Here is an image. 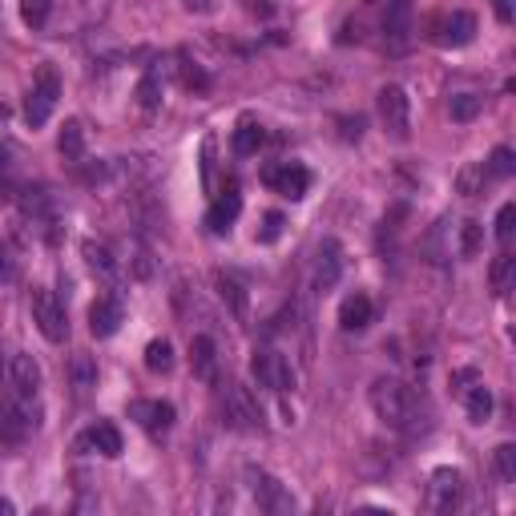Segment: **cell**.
I'll return each mask as SVG.
<instances>
[{"label":"cell","instance_id":"6da1fadb","mask_svg":"<svg viewBox=\"0 0 516 516\" xmlns=\"http://www.w3.org/2000/svg\"><path fill=\"white\" fill-rule=\"evenodd\" d=\"M367 400H372V411L383 419L387 428H395V432H411V419H416V395H411L408 383L380 375V380L372 383V392H367Z\"/></svg>","mask_w":516,"mask_h":516},{"label":"cell","instance_id":"7a4b0ae2","mask_svg":"<svg viewBox=\"0 0 516 516\" xmlns=\"http://www.w3.org/2000/svg\"><path fill=\"white\" fill-rule=\"evenodd\" d=\"M57 97H61V77H57L53 65H41L37 81H32L29 97H24V117H29V125H45L49 114L57 109Z\"/></svg>","mask_w":516,"mask_h":516},{"label":"cell","instance_id":"3957f363","mask_svg":"<svg viewBox=\"0 0 516 516\" xmlns=\"http://www.w3.org/2000/svg\"><path fill=\"white\" fill-rule=\"evenodd\" d=\"M222 419H226L235 432H258V428H263V411H258L251 387L226 383V392H222Z\"/></svg>","mask_w":516,"mask_h":516},{"label":"cell","instance_id":"277c9868","mask_svg":"<svg viewBox=\"0 0 516 516\" xmlns=\"http://www.w3.org/2000/svg\"><path fill=\"white\" fill-rule=\"evenodd\" d=\"M428 37H432L440 49H460L476 37V16L464 13V8L440 13V16H432V24H428Z\"/></svg>","mask_w":516,"mask_h":516},{"label":"cell","instance_id":"5b68a950","mask_svg":"<svg viewBox=\"0 0 516 516\" xmlns=\"http://www.w3.org/2000/svg\"><path fill=\"white\" fill-rule=\"evenodd\" d=\"M380 122L395 142H408L411 137V101L400 85H383L380 89Z\"/></svg>","mask_w":516,"mask_h":516},{"label":"cell","instance_id":"8992f818","mask_svg":"<svg viewBox=\"0 0 516 516\" xmlns=\"http://www.w3.org/2000/svg\"><path fill=\"white\" fill-rule=\"evenodd\" d=\"M29 307H32V323L41 327V335H45L49 343H65V335H69V319H65V307L57 303L53 290H45V287L32 290Z\"/></svg>","mask_w":516,"mask_h":516},{"label":"cell","instance_id":"52a82bcc","mask_svg":"<svg viewBox=\"0 0 516 516\" xmlns=\"http://www.w3.org/2000/svg\"><path fill=\"white\" fill-rule=\"evenodd\" d=\"M246 480H251V496H254V504H258L263 512H295V501H290V493L271 476V472L246 468Z\"/></svg>","mask_w":516,"mask_h":516},{"label":"cell","instance_id":"ba28073f","mask_svg":"<svg viewBox=\"0 0 516 516\" xmlns=\"http://www.w3.org/2000/svg\"><path fill=\"white\" fill-rule=\"evenodd\" d=\"M251 372H254V380L263 387H271V392H295V372H290L287 355H279V351H258Z\"/></svg>","mask_w":516,"mask_h":516},{"label":"cell","instance_id":"9c48e42d","mask_svg":"<svg viewBox=\"0 0 516 516\" xmlns=\"http://www.w3.org/2000/svg\"><path fill=\"white\" fill-rule=\"evenodd\" d=\"M32 424H37V419L29 416L21 395H16V400H0V444H5V448L24 444V436L32 432Z\"/></svg>","mask_w":516,"mask_h":516},{"label":"cell","instance_id":"30bf717a","mask_svg":"<svg viewBox=\"0 0 516 516\" xmlns=\"http://www.w3.org/2000/svg\"><path fill=\"white\" fill-rule=\"evenodd\" d=\"M263 182L271 186L274 194L282 198H307V186H311V174H307L303 166H295V161H282V166H266L263 170Z\"/></svg>","mask_w":516,"mask_h":516},{"label":"cell","instance_id":"8fae6325","mask_svg":"<svg viewBox=\"0 0 516 516\" xmlns=\"http://www.w3.org/2000/svg\"><path fill=\"white\" fill-rule=\"evenodd\" d=\"M460 488H464L460 472L456 468H436L432 480H428V509L440 512V516L452 512L456 504H460Z\"/></svg>","mask_w":516,"mask_h":516},{"label":"cell","instance_id":"7c38bea8","mask_svg":"<svg viewBox=\"0 0 516 516\" xmlns=\"http://www.w3.org/2000/svg\"><path fill=\"white\" fill-rule=\"evenodd\" d=\"M8 387H13V395H21V400H37V392H41L37 359L24 355V351H16V355L8 359Z\"/></svg>","mask_w":516,"mask_h":516},{"label":"cell","instance_id":"4fadbf2b","mask_svg":"<svg viewBox=\"0 0 516 516\" xmlns=\"http://www.w3.org/2000/svg\"><path fill=\"white\" fill-rule=\"evenodd\" d=\"M129 416H134L150 436H161V432H170V424H174V403H166V400H134V403H129Z\"/></svg>","mask_w":516,"mask_h":516},{"label":"cell","instance_id":"5bb4252c","mask_svg":"<svg viewBox=\"0 0 516 516\" xmlns=\"http://www.w3.org/2000/svg\"><path fill=\"white\" fill-rule=\"evenodd\" d=\"M238 210H243V194H238V182H230L226 190H222L218 198H214L210 214H206V226L214 230V235H226L230 222L238 218Z\"/></svg>","mask_w":516,"mask_h":516},{"label":"cell","instance_id":"9a60e30c","mask_svg":"<svg viewBox=\"0 0 516 516\" xmlns=\"http://www.w3.org/2000/svg\"><path fill=\"white\" fill-rule=\"evenodd\" d=\"M343 274V251L335 238H323L319 246V263H315V290H331Z\"/></svg>","mask_w":516,"mask_h":516},{"label":"cell","instance_id":"2e32d148","mask_svg":"<svg viewBox=\"0 0 516 516\" xmlns=\"http://www.w3.org/2000/svg\"><path fill=\"white\" fill-rule=\"evenodd\" d=\"M125 311L117 299H97V303L89 307V331L97 335V339H109V335H117V327H122Z\"/></svg>","mask_w":516,"mask_h":516},{"label":"cell","instance_id":"e0dca14e","mask_svg":"<svg viewBox=\"0 0 516 516\" xmlns=\"http://www.w3.org/2000/svg\"><path fill=\"white\" fill-rule=\"evenodd\" d=\"M372 315H375L372 299H367L364 290H355V295L343 299V307H339V327H343V331H364V327L372 323Z\"/></svg>","mask_w":516,"mask_h":516},{"label":"cell","instance_id":"ac0fdd59","mask_svg":"<svg viewBox=\"0 0 516 516\" xmlns=\"http://www.w3.org/2000/svg\"><path fill=\"white\" fill-rule=\"evenodd\" d=\"M161 93H166V77H161V65H150L145 69V77L137 81V106L145 109V114H153V109L161 106Z\"/></svg>","mask_w":516,"mask_h":516},{"label":"cell","instance_id":"d6986e66","mask_svg":"<svg viewBox=\"0 0 516 516\" xmlns=\"http://www.w3.org/2000/svg\"><path fill=\"white\" fill-rule=\"evenodd\" d=\"M214 287H218V295H222V303L230 307V315H235L238 323H246V315H251V303H246V290L238 287L235 279H230V274H214Z\"/></svg>","mask_w":516,"mask_h":516},{"label":"cell","instance_id":"ffe728a7","mask_svg":"<svg viewBox=\"0 0 516 516\" xmlns=\"http://www.w3.org/2000/svg\"><path fill=\"white\" fill-rule=\"evenodd\" d=\"M214 364H218V355H214V339L210 335H194L190 339V372L198 380H214Z\"/></svg>","mask_w":516,"mask_h":516},{"label":"cell","instance_id":"44dd1931","mask_svg":"<svg viewBox=\"0 0 516 516\" xmlns=\"http://www.w3.org/2000/svg\"><path fill=\"white\" fill-rule=\"evenodd\" d=\"M488 182H493V178H488L484 161H468V166L456 174V194H460V198H480Z\"/></svg>","mask_w":516,"mask_h":516},{"label":"cell","instance_id":"7402d4cb","mask_svg":"<svg viewBox=\"0 0 516 516\" xmlns=\"http://www.w3.org/2000/svg\"><path fill=\"white\" fill-rule=\"evenodd\" d=\"M81 444H89L93 452L109 456V460H114V456H122V432H117L114 424H93V428H89V436H85Z\"/></svg>","mask_w":516,"mask_h":516},{"label":"cell","instance_id":"603a6c76","mask_svg":"<svg viewBox=\"0 0 516 516\" xmlns=\"http://www.w3.org/2000/svg\"><path fill=\"white\" fill-rule=\"evenodd\" d=\"M266 142V129L254 122V117H243L235 129V153L238 158H251V153H258V145Z\"/></svg>","mask_w":516,"mask_h":516},{"label":"cell","instance_id":"cb8c5ba5","mask_svg":"<svg viewBox=\"0 0 516 516\" xmlns=\"http://www.w3.org/2000/svg\"><path fill=\"white\" fill-rule=\"evenodd\" d=\"M81 254H85V263H89V271H93V274H101L106 282H114V279H117V258L109 254V246H101V243H85V246H81Z\"/></svg>","mask_w":516,"mask_h":516},{"label":"cell","instance_id":"d4e9b609","mask_svg":"<svg viewBox=\"0 0 516 516\" xmlns=\"http://www.w3.org/2000/svg\"><path fill=\"white\" fill-rule=\"evenodd\" d=\"M464 408H468V419L472 424H484L488 416H493V392H488L484 383H472L468 392H464Z\"/></svg>","mask_w":516,"mask_h":516},{"label":"cell","instance_id":"484cf974","mask_svg":"<svg viewBox=\"0 0 516 516\" xmlns=\"http://www.w3.org/2000/svg\"><path fill=\"white\" fill-rule=\"evenodd\" d=\"M57 150H61L65 161H81L85 158V129H81V122H65L61 137H57Z\"/></svg>","mask_w":516,"mask_h":516},{"label":"cell","instance_id":"4316f807","mask_svg":"<svg viewBox=\"0 0 516 516\" xmlns=\"http://www.w3.org/2000/svg\"><path fill=\"white\" fill-rule=\"evenodd\" d=\"M145 367H150L153 375H170L174 372V347H170L166 339H153L150 347H145Z\"/></svg>","mask_w":516,"mask_h":516},{"label":"cell","instance_id":"83f0119b","mask_svg":"<svg viewBox=\"0 0 516 516\" xmlns=\"http://www.w3.org/2000/svg\"><path fill=\"white\" fill-rule=\"evenodd\" d=\"M69 380H73L77 392H89L93 383H97V367H93L89 355H73L69 359Z\"/></svg>","mask_w":516,"mask_h":516},{"label":"cell","instance_id":"f1b7e54d","mask_svg":"<svg viewBox=\"0 0 516 516\" xmlns=\"http://www.w3.org/2000/svg\"><path fill=\"white\" fill-rule=\"evenodd\" d=\"M512 282H516V258L512 254H501L493 263V290L504 299L512 290Z\"/></svg>","mask_w":516,"mask_h":516},{"label":"cell","instance_id":"f546056e","mask_svg":"<svg viewBox=\"0 0 516 516\" xmlns=\"http://www.w3.org/2000/svg\"><path fill=\"white\" fill-rule=\"evenodd\" d=\"M480 106H484V101H480L476 93H456L448 101V117L452 122H472V117L480 114Z\"/></svg>","mask_w":516,"mask_h":516},{"label":"cell","instance_id":"4dcf8cb0","mask_svg":"<svg viewBox=\"0 0 516 516\" xmlns=\"http://www.w3.org/2000/svg\"><path fill=\"white\" fill-rule=\"evenodd\" d=\"M484 170H488V178H512V170H516V153L509 150V145H496L493 158L484 161Z\"/></svg>","mask_w":516,"mask_h":516},{"label":"cell","instance_id":"1f68e13d","mask_svg":"<svg viewBox=\"0 0 516 516\" xmlns=\"http://www.w3.org/2000/svg\"><path fill=\"white\" fill-rule=\"evenodd\" d=\"M480 246H484V226L468 218V222L460 226V254H464V258H476Z\"/></svg>","mask_w":516,"mask_h":516},{"label":"cell","instance_id":"d6a6232c","mask_svg":"<svg viewBox=\"0 0 516 516\" xmlns=\"http://www.w3.org/2000/svg\"><path fill=\"white\" fill-rule=\"evenodd\" d=\"M49 13H53V0H21V16L32 29H41L49 21Z\"/></svg>","mask_w":516,"mask_h":516},{"label":"cell","instance_id":"836d02e7","mask_svg":"<svg viewBox=\"0 0 516 516\" xmlns=\"http://www.w3.org/2000/svg\"><path fill=\"white\" fill-rule=\"evenodd\" d=\"M182 85L186 89H210V77H206V69L198 65V61H190V57H182Z\"/></svg>","mask_w":516,"mask_h":516},{"label":"cell","instance_id":"e575fe53","mask_svg":"<svg viewBox=\"0 0 516 516\" xmlns=\"http://www.w3.org/2000/svg\"><path fill=\"white\" fill-rule=\"evenodd\" d=\"M496 472H501L504 484H512L516 480V448L512 444H501V448H496Z\"/></svg>","mask_w":516,"mask_h":516},{"label":"cell","instance_id":"d590c367","mask_svg":"<svg viewBox=\"0 0 516 516\" xmlns=\"http://www.w3.org/2000/svg\"><path fill=\"white\" fill-rule=\"evenodd\" d=\"M512 226H516V206L504 202L501 214H496V238H501V243H509V238H512Z\"/></svg>","mask_w":516,"mask_h":516},{"label":"cell","instance_id":"8d00e7d4","mask_svg":"<svg viewBox=\"0 0 516 516\" xmlns=\"http://www.w3.org/2000/svg\"><path fill=\"white\" fill-rule=\"evenodd\" d=\"M16 182H13V161H8V150H0V202L13 198Z\"/></svg>","mask_w":516,"mask_h":516},{"label":"cell","instance_id":"74e56055","mask_svg":"<svg viewBox=\"0 0 516 516\" xmlns=\"http://www.w3.org/2000/svg\"><path fill=\"white\" fill-rule=\"evenodd\" d=\"M202 182L206 190H214V137L202 142Z\"/></svg>","mask_w":516,"mask_h":516},{"label":"cell","instance_id":"f35d334b","mask_svg":"<svg viewBox=\"0 0 516 516\" xmlns=\"http://www.w3.org/2000/svg\"><path fill=\"white\" fill-rule=\"evenodd\" d=\"M282 235V214H266L263 218V230H258V243H274V238Z\"/></svg>","mask_w":516,"mask_h":516},{"label":"cell","instance_id":"ab89813d","mask_svg":"<svg viewBox=\"0 0 516 516\" xmlns=\"http://www.w3.org/2000/svg\"><path fill=\"white\" fill-rule=\"evenodd\" d=\"M339 125H343V134H339L343 142H359V134H364V117H343Z\"/></svg>","mask_w":516,"mask_h":516},{"label":"cell","instance_id":"60d3db41","mask_svg":"<svg viewBox=\"0 0 516 516\" xmlns=\"http://www.w3.org/2000/svg\"><path fill=\"white\" fill-rule=\"evenodd\" d=\"M476 380H480V375L472 372V367H464V372H456V375H452V392H456V395H464V383H476Z\"/></svg>","mask_w":516,"mask_h":516},{"label":"cell","instance_id":"b9f144b4","mask_svg":"<svg viewBox=\"0 0 516 516\" xmlns=\"http://www.w3.org/2000/svg\"><path fill=\"white\" fill-rule=\"evenodd\" d=\"M186 8H190V13H198V16H210L214 8H218V0H182Z\"/></svg>","mask_w":516,"mask_h":516},{"label":"cell","instance_id":"7bdbcfd3","mask_svg":"<svg viewBox=\"0 0 516 516\" xmlns=\"http://www.w3.org/2000/svg\"><path fill=\"white\" fill-rule=\"evenodd\" d=\"M493 8H496V21L501 24L512 21V0H493Z\"/></svg>","mask_w":516,"mask_h":516},{"label":"cell","instance_id":"ee69618b","mask_svg":"<svg viewBox=\"0 0 516 516\" xmlns=\"http://www.w3.org/2000/svg\"><path fill=\"white\" fill-rule=\"evenodd\" d=\"M246 8H251V13H258V16H274V5H271V0H246Z\"/></svg>","mask_w":516,"mask_h":516},{"label":"cell","instance_id":"f6af8a7d","mask_svg":"<svg viewBox=\"0 0 516 516\" xmlns=\"http://www.w3.org/2000/svg\"><path fill=\"white\" fill-rule=\"evenodd\" d=\"M0 279H13V263H8L5 251H0Z\"/></svg>","mask_w":516,"mask_h":516},{"label":"cell","instance_id":"bcb514c9","mask_svg":"<svg viewBox=\"0 0 516 516\" xmlns=\"http://www.w3.org/2000/svg\"><path fill=\"white\" fill-rule=\"evenodd\" d=\"M13 512V501H0V516H8Z\"/></svg>","mask_w":516,"mask_h":516},{"label":"cell","instance_id":"7dc6e473","mask_svg":"<svg viewBox=\"0 0 516 516\" xmlns=\"http://www.w3.org/2000/svg\"><path fill=\"white\" fill-rule=\"evenodd\" d=\"M0 117H5V106H0Z\"/></svg>","mask_w":516,"mask_h":516}]
</instances>
